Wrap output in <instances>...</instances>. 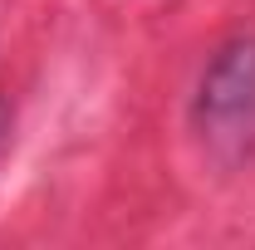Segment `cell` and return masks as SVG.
Masks as SVG:
<instances>
[{
	"label": "cell",
	"instance_id": "obj_1",
	"mask_svg": "<svg viewBox=\"0 0 255 250\" xmlns=\"http://www.w3.org/2000/svg\"><path fill=\"white\" fill-rule=\"evenodd\" d=\"M191 127L221 172L255 157V34H236L211 54L196 84Z\"/></svg>",
	"mask_w": 255,
	"mask_h": 250
}]
</instances>
